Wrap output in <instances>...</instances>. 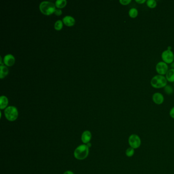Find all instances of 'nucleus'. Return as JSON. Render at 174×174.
<instances>
[{"instance_id": "1", "label": "nucleus", "mask_w": 174, "mask_h": 174, "mask_svg": "<svg viewBox=\"0 0 174 174\" xmlns=\"http://www.w3.org/2000/svg\"><path fill=\"white\" fill-rule=\"evenodd\" d=\"M168 81L166 78L164 76L157 75L154 76L151 80V86L153 87L156 89L164 88L167 85Z\"/></svg>"}, {"instance_id": "2", "label": "nucleus", "mask_w": 174, "mask_h": 174, "mask_svg": "<svg viewBox=\"0 0 174 174\" xmlns=\"http://www.w3.org/2000/svg\"><path fill=\"white\" fill-rule=\"evenodd\" d=\"M89 153V148L86 145H80L74 152V156L78 160H83L87 157Z\"/></svg>"}, {"instance_id": "3", "label": "nucleus", "mask_w": 174, "mask_h": 174, "mask_svg": "<svg viewBox=\"0 0 174 174\" xmlns=\"http://www.w3.org/2000/svg\"><path fill=\"white\" fill-rule=\"evenodd\" d=\"M39 9L45 15H51L55 11V5L51 2L43 1L39 5Z\"/></svg>"}, {"instance_id": "4", "label": "nucleus", "mask_w": 174, "mask_h": 174, "mask_svg": "<svg viewBox=\"0 0 174 174\" xmlns=\"http://www.w3.org/2000/svg\"><path fill=\"white\" fill-rule=\"evenodd\" d=\"M4 113L6 118L11 122L16 120L19 116L17 108L14 106H9L7 107L5 109Z\"/></svg>"}, {"instance_id": "5", "label": "nucleus", "mask_w": 174, "mask_h": 174, "mask_svg": "<svg viewBox=\"0 0 174 174\" xmlns=\"http://www.w3.org/2000/svg\"><path fill=\"white\" fill-rule=\"evenodd\" d=\"M128 143L130 147L133 148L134 149L139 148L142 143L140 137L135 134H131L130 136L128 139Z\"/></svg>"}, {"instance_id": "6", "label": "nucleus", "mask_w": 174, "mask_h": 174, "mask_svg": "<svg viewBox=\"0 0 174 174\" xmlns=\"http://www.w3.org/2000/svg\"><path fill=\"white\" fill-rule=\"evenodd\" d=\"M162 60L166 64H171L174 62V54L172 50H166L161 53Z\"/></svg>"}, {"instance_id": "7", "label": "nucleus", "mask_w": 174, "mask_h": 174, "mask_svg": "<svg viewBox=\"0 0 174 174\" xmlns=\"http://www.w3.org/2000/svg\"><path fill=\"white\" fill-rule=\"evenodd\" d=\"M156 71L160 75L164 76L166 75L168 71V64L163 61H159L156 65Z\"/></svg>"}, {"instance_id": "8", "label": "nucleus", "mask_w": 174, "mask_h": 174, "mask_svg": "<svg viewBox=\"0 0 174 174\" xmlns=\"http://www.w3.org/2000/svg\"><path fill=\"white\" fill-rule=\"evenodd\" d=\"M152 100L154 103L157 105H161L163 103L165 100L164 96L161 93L157 92L154 93L152 96Z\"/></svg>"}, {"instance_id": "9", "label": "nucleus", "mask_w": 174, "mask_h": 174, "mask_svg": "<svg viewBox=\"0 0 174 174\" xmlns=\"http://www.w3.org/2000/svg\"><path fill=\"white\" fill-rule=\"evenodd\" d=\"M4 63H5L7 66H13L15 63V58L13 55L8 54L4 57Z\"/></svg>"}, {"instance_id": "10", "label": "nucleus", "mask_w": 174, "mask_h": 174, "mask_svg": "<svg viewBox=\"0 0 174 174\" xmlns=\"http://www.w3.org/2000/svg\"><path fill=\"white\" fill-rule=\"evenodd\" d=\"M62 20L63 23L67 26H72L75 24V20L71 16H65V17H63Z\"/></svg>"}, {"instance_id": "11", "label": "nucleus", "mask_w": 174, "mask_h": 174, "mask_svg": "<svg viewBox=\"0 0 174 174\" xmlns=\"http://www.w3.org/2000/svg\"><path fill=\"white\" fill-rule=\"evenodd\" d=\"M91 139V134L90 131H85L82 134L81 140L83 143L86 144L89 143Z\"/></svg>"}, {"instance_id": "12", "label": "nucleus", "mask_w": 174, "mask_h": 174, "mask_svg": "<svg viewBox=\"0 0 174 174\" xmlns=\"http://www.w3.org/2000/svg\"><path fill=\"white\" fill-rule=\"evenodd\" d=\"M165 78L168 82L170 83H174V69L171 68L168 69L165 75Z\"/></svg>"}, {"instance_id": "13", "label": "nucleus", "mask_w": 174, "mask_h": 174, "mask_svg": "<svg viewBox=\"0 0 174 174\" xmlns=\"http://www.w3.org/2000/svg\"><path fill=\"white\" fill-rule=\"evenodd\" d=\"M8 104V98L4 96H2L0 97V108L3 109L6 108Z\"/></svg>"}, {"instance_id": "14", "label": "nucleus", "mask_w": 174, "mask_h": 174, "mask_svg": "<svg viewBox=\"0 0 174 174\" xmlns=\"http://www.w3.org/2000/svg\"><path fill=\"white\" fill-rule=\"evenodd\" d=\"M9 71H8V68L6 66L1 65L0 66V78H4L8 74Z\"/></svg>"}, {"instance_id": "15", "label": "nucleus", "mask_w": 174, "mask_h": 174, "mask_svg": "<svg viewBox=\"0 0 174 174\" xmlns=\"http://www.w3.org/2000/svg\"><path fill=\"white\" fill-rule=\"evenodd\" d=\"M128 14L130 17L132 19H135L139 15V11L138 10L135 8H132L130 9L128 12Z\"/></svg>"}, {"instance_id": "16", "label": "nucleus", "mask_w": 174, "mask_h": 174, "mask_svg": "<svg viewBox=\"0 0 174 174\" xmlns=\"http://www.w3.org/2000/svg\"><path fill=\"white\" fill-rule=\"evenodd\" d=\"M67 1L66 0H57L56 1L55 6L57 8H62L66 6Z\"/></svg>"}, {"instance_id": "17", "label": "nucleus", "mask_w": 174, "mask_h": 174, "mask_svg": "<svg viewBox=\"0 0 174 174\" xmlns=\"http://www.w3.org/2000/svg\"><path fill=\"white\" fill-rule=\"evenodd\" d=\"M146 4L147 6L151 9H154L157 6V2L155 0H148L146 1Z\"/></svg>"}, {"instance_id": "18", "label": "nucleus", "mask_w": 174, "mask_h": 174, "mask_svg": "<svg viewBox=\"0 0 174 174\" xmlns=\"http://www.w3.org/2000/svg\"><path fill=\"white\" fill-rule=\"evenodd\" d=\"M163 89H164L165 93H166V94L168 95L172 94V93H174L173 87L169 85H167L166 86H165Z\"/></svg>"}, {"instance_id": "19", "label": "nucleus", "mask_w": 174, "mask_h": 174, "mask_svg": "<svg viewBox=\"0 0 174 174\" xmlns=\"http://www.w3.org/2000/svg\"><path fill=\"white\" fill-rule=\"evenodd\" d=\"M135 153V150L134 149L131 147L128 148L126 151V155L128 157H132Z\"/></svg>"}, {"instance_id": "20", "label": "nucleus", "mask_w": 174, "mask_h": 174, "mask_svg": "<svg viewBox=\"0 0 174 174\" xmlns=\"http://www.w3.org/2000/svg\"><path fill=\"white\" fill-rule=\"evenodd\" d=\"M63 27V23L61 20H58L56 22L55 25H54V28L56 30H60L62 29V28Z\"/></svg>"}, {"instance_id": "21", "label": "nucleus", "mask_w": 174, "mask_h": 174, "mask_svg": "<svg viewBox=\"0 0 174 174\" xmlns=\"http://www.w3.org/2000/svg\"><path fill=\"white\" fill-rule=\"evenodd\" d=\"M131 2H132L131 0H120L119 1L120 4H122V5H125V6L129 5L131 3Z\"/></svg>"}, {"instance_id": "22", "label": "nucleus", "mask_w": 174, "mask_h": 174, "mask_svg": "<svg viewBox=\"0 0 174 174\" xmlns=\"http://www.w3.org/2000/svg\"><path fill=\"white\" fill-rule=\"evenodd\" d=\"M169 116L172 118L174 119V106L169 111Z\"/></svg>"}, {"instance_id": "23", "label": "nucleus", "mask_w": 174, "mask_h": 174, "mask_svg": "<svg viewBox=\"0 0 174 174\" xmlns=\"http://www.w3.org/2000/svg\"><path fill=\"white\" fill-rule=\"evenodd\" d=\"M54 13L57 16H60L62 14V11L60 9H56Z\"/></svg>"}, {"instance_id": "24", "label": "nucleus", "mask_w": 174, "mask_h": 174, "mask_svg": "<svg viewBox=\"0 0 174 174\" xmlns=\"http://www.w3.org/2000/svg\"><path fill=\"white\" fill-rule=\"evenodd\" d=\"M135 2L139 4H143L146 2V0H135Z\"/></svg>"}, {"instance_id": "25", "label": "nucleus", "mask_w": 174, "mask_h": 174, "mask_svg": "<svg viewBox=\"0 0 174 174\" xmlns=\"http://www.w3.org/2000/svg\"><path fill=\"white\" fill-rule=\"evenodd\" d=\"M63 174H74L72 172H71V171H66Z\"/></svg>"}, {"instance_id": "26", "label": "nucleus", "mask_w": 174, "mask_h": 174, "mask_svg": "<svg viewBox=\"0 0 174 174\" xmlns=\"http://www.w3.org/2000/svg\"><path fill=\"white\" fill-rule=\"evenodd\" d=\"M171 68H173V69H174V62H173L172 63H171Z\"/></svg>"}, {"instance_id": "27", "label": "nucleus", "mask_w": 174, "mask_h": 174, "mask_svg": "<svg viewBox=\"0 0 174 174\" xmlns=\"http://www.w3.org/2000/svg\"><path fill=\"white\" fill-rule=\"evenodd\" d=\"M171 49H172V47H171V46H168V49L167 50H171Z\"/></svg>"}, {"instance_id": "28", "label": "nucleus", "mask_w": 174, "mask_h": 174, "mask_svg": "<svg viewBox=\"0 0 174 174\" xmlns=\"http://www.w3.org/2000/svg\"></svg>"}]
</instances>
